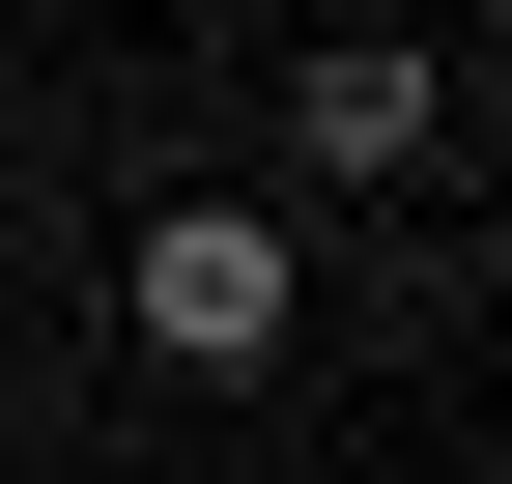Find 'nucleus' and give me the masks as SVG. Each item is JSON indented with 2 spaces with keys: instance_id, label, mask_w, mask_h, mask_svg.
Wrapping results in <instances>:
<instances>
[{
  "instance_id": "nucleus-1",
  "label": "nucleus",
  "mask_w": 512,
  "mask_h": 484,
  "mask_svg": "<svg viewBox=\"0 0 512 484\" xmlns=\"http://www.w3.org/2000/svg\"><path fill=\"white\" fill-rule=\"evenodd\" d=\"M114 314H143V371H256L313 314V257H285V200H171V228H114Z\"/></svg>"
},
{
  "instance_id": "nucleus-2",
  "label": "nucleus",
  "mask_w": 512,
  "mask_h": 484,
  "mask_svg": "<svg viewBox=\"0 0 512 484\" xmlns=\"http://www.w3.org/2000/svg\"><path fill=\"white\" fill-rule=\"evenodd\" d=\"M427 114H456V86H427L399 29H342V57L285 86V143H313V200H370V171H427Z\"/></svg>"
}]
</instances>
